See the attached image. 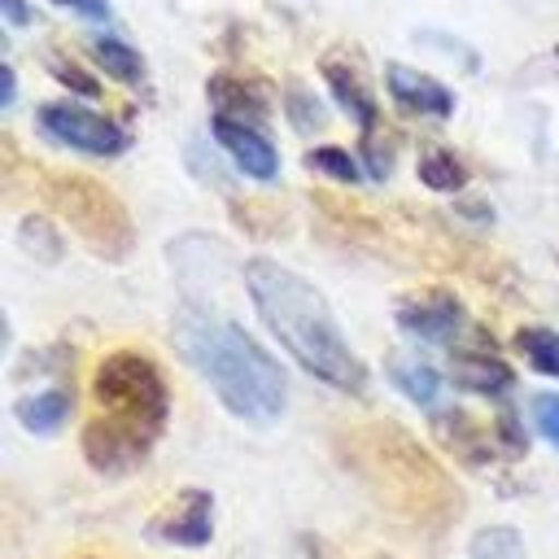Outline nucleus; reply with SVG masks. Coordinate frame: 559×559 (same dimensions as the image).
Returning <instances> with one entry per match:
<instances>
[{
  "label": "nucleus",
  "instance_id": "obj_1",
  "mask_svg": "<svg viewBox=\"0 0 559 559\" xmlns=\"http://www.w3.org/2000/svg\"><path fill=\"white\" fill-rule=\"evenodd\" d=\"M245 288H249L253 310L266 323V332L293 354V362L301 371H310L314 380H323L341 393L367 389L362 358L349 349L336 314L328 310L323 293L310 280H301L297 271H288L271 258H253V262H245Z\"/></svg>",
  "mask_w": 559,
  "mask_h": 559
},
{
  "label": "nucleus",
  "instance_id": "obj_2",
  "mask_svg": "<svg viewBox=\"0 0 559 559\" xmlns=\"http://www.w3.org/2000/svg\"><path fill=\"white\" fill-rule=\"evenodd\" d=\"M96 419L83 428V454L96 472L122 476L140 467L170 415V389L140 349H114L92 376Z\"/></svg>",
  "mask_w": 559,
  "mask_h": 559
},
{
  "label": "nucleus",
  "instance_id": "obj_3",
  "mask_svg": "<svg viewBox=\"0 0 559 559\" xmlns=\"http://www.w3.org/2000/svg\"><path fill=\"white\" fill-rule=\"evenodd\" d=\"M175 345L236 419L271 424L284 415L288 380L240 323L210 310H183L175 319Z\"/></svg>",
  "mask_w": 559,
  "mask_h": 559
},
{
  "label": "nucleus",
  "instance_id": "obj_4",
  "mask_svg": "<svg viewBox=\"0 0 559 559\" xmlns=\"http://www.w3.org/2000/svg\"><path fill=\"white\" fill-rule=\"evenodd\" d=\"M48 201L52 210L105 258H122L131 249V218L122 210V201L100 188L87 175H52L48 179Z\"/></svg>",
  "mask_w": 559,
  "mask_h": 559
},
{
  "label": "nucleus",
  "instance_id": "obj_5",
  "mask_svg": "<svg viewBox=\"0 0 559 559\" xmlns=\"http://www.w3.org/2000/svg\"><path fill=\"white\" fill-rule=\"evenodd\" d=\"M371 463L380 472H389V498H397V489H406V507H432V498H450L441 472L428 463V454L397 428H376L371 445H367Z\"/></svg>",
  "mask_w": 559,
  "mask_h": 559
},
{
  "label": "nucleus",
  "instance_id": "obj_6",
  "mask_svg": "<svg viewBox=\"0 0 559 559\" xmlns=\"http://www.w3.org/2000/svg\"><path fill=\"white\" fill-rule=\"evenodd\" d=\"M39 127L48 140L66 144V148H79V153H92V157H114L127 148V131L118 122H109L105 114H92L83 105H70V100H52L39 109Z\"/></svg>",
  "mask_w": 559,
  "mask_h": 559
},
{
  "label": "nucleus",
  "instance_id": "obj_7",
  "mask_svg": "<svg viewBox=\"0 0 559 559\" xmlns=\"http://www.w3.org/2000/svg\"><path fill=\"white\" fill-rule=\"evenodd\" d=\"M157 542H170V546H205L210 533H214V498L205 489H183L170 507H162V515L153 520L148 528Z\"/></svg>",
  "mask_w": 559,
  "mask_h": 559
},
{
  "label": "nucleus",
  "instance_id": "obj_8",
  "mask_svg": "<svg viewBox=\"0 0 559 559\" xmlns=\"http://www.w3.org/2000/svg\"><path fill=\"white\" fill-rule=\"evenodd\" d=\"M397 323L402 332L419 336V341H437V345H450L467 319H463V306L450 297V293H424V297H406L397 306Z\"/></svg>",
  "mask_w": 559,
  "mask_h": 559
},
{
  "label": "nucleus",
  "instance_id": "obj_9",
  "mask_svg": "<svg viewBox=\"0 0 559 559\" xmlns=\"http://www.w3.org/2000/svg\"><path fill=\"white\" fill-rule=\"evenodd\" d=\"M214 140L227 148V157H231L249 179L271 183V179L280 175V153H275V144H271L258 127L236 122V118H214Z\"/></svg>",
  "mask_w": 559,
  "mask_h": 559
},
{
  "label": "nucleus",
  "instance_id": "obj_10",
  "mask_svg": "<svg viewBox=\"0 0 559 559\" xmlns=\"http://www.w3.org/2000/svg\"><path fill=\"white\" fill-rule=\"evenodd\" d=\"M384 83H389V96L411 109V114H428V118H450L454 114V92L411 66H384Z\"/></svg>",
  "mask_w": 559,
  "mask_h": 559
},
{
  "label": "nucleus",
  "instance_id": "obj_11",
  "mask_svg": "<svg viewBox=\"0 0 559 559\" xmlns=\"http://www.w3.org/2000/svg\"><path fill=\"white\" fill-rule=\"evenodd\" d=\"M323 79H328L336 105L358 122V131H362V135H376V118H380V109H376V96L367 92V83L358 79V70L345 66V61H323Z\"/></svg>",
  "mask_w": 559,
  "mask_h": 559
},
{
  "label": "nucleus",
  "instance_id": "obj_12",
  "mask_svg": "<svg viewBox=\"0 0 559 559\" xmlns=\"http://www.w3.org/2000/svg\"><path fill=\"white\" fill-rule=\"evenodd\" d=\"M454 354V380L472 393H507L511 389V367L493 354V345H476V349H450Z\"/></svg>",
  "mask_w": 559,
  "mask_h": 559
},
{
  "label": "nucleus",
  "instance_id": "obj_13",
  "mask_svg": "<svg viewBox=\"0 0 559 559\" xmlns=\"http://www.w3.org/2000/svg\"><path fill=\"white\" fill-rule=\"evenodd\" d=\"M205 92L214 100V118H236V122H249V127H258L266 118V96L258 87H249L245 79H236V74H214Z\"/></svg>",
  "mask_w": 559,
  "mask_h": 559
},
{
  "label": "nucleus",
  "instance_id": "obj_14",
  "mask_svg": "<svg viewBox=\"0 0 559 559\" xmlns=\"http://www.w3.org/2000/svg\"><path fill=\"white\" fill-rule=\"evenodd\" d=\"M13 411H17V424H22L26 432L48 437V432H57V428L70 419V393H66V389H44V393L22 397Z\"/></svg>",
  "mask_w": 559,
  "mask_h": 559
},
{
  "label": "nucleus",
  "instance_id": "obj_15",
  "mask_svg": "<svg viewBox=\"0 0 559 559\" xmlns=\"http://www.w3.org/2000/svg\"><path fill=\"white\" fill-rule=\"evenodd\" d=\"M87 48H92V57L100 61V70L109 79H118V83H144V57L127 39H118V35H92Z\"/></svg>",
  "mask_w": 559,
  "mask_h": 559
},
{
  "label": "nucleus",
  "instance_id": "obj_16",
  "mask_svg": "<svg viewBox=\"0 0 559 559\" xmlns=\"http://www.w3.org/2000/svg\"><path fill=\"white\" fill-rule=\"evenodd\" d=\"M389 380H393L415 406H432V402L441 397V376H437L428 362H419V358H406V354L389 358Z\"/></svg>",
  "mask_w": 559,
  "mask_h": 559
},
{
  "label": "nucleus",
  "instance_id": "obj_17",
  "mask_svg": "<svg viewBox=\"0 0 559 559\" xmlns=\"http://www.w3.org/2000/svg\"><path fill=\"white\" fill-rule=\"evenodd\" d=\"M515 345H520V354L528 358L533 371L559 376V332H550V328H520Z\"/></svg>",
  "mask_w": 559,
  "mask_h": 559
},
{
  "label": "nucleus",
  "instance_id": "obj_18",
  "mask_svg": "<svg viewBox=\"0 0 559 559\" xmlns=\"http://www.w3.org/2000/svg\"><path fill=\"white\" fill-rule=\"evenodd\" d=\"M419 179H424L432 192H454V188H463L467 170H463V162H459L454 153L437 148V153H424V157H419Z\"/></svg>",
  "mask_w": 559,
  "mask_h": 559
},
{
  "label": "nucleus",
  "instance_id": "obj_19",
  "mask_svg": "<svg viewBox=\"0 0 559 559\" xmlns=\"http://www.w3.org/2000/svg\"><path fill=\"white\" fill-rule=\"evenodd\" d=\"M467 559H524V542H520L515 528L493 524V528H480L472 537V555Z\"/></svg>",
  "mask_w": 559,
  "mask_h": 559
},
{
  "label": "nucleus",
  "instance_id": "obj_20",
  "mask_svg": "<svg viewBox=\"0 0 559 559\" xmlns=\"http://www.w3.org/2000/svg\"><path fill=\"white\" fill-rule=\"evenodd\" d=\"M306 166L319 170V175H328V179H336V183H358V179H362L358 157H349L345 148H332V144L310 148V153H306Z\"/></svg>",
  "mask_w": 559,
  "mask_h": 559
},
{
  "label": "nucleus",
  "instance_id": "obj_21",
  "mask_svg": "<svg viewBox=\"0 0 559 559\" xmlns=\"http://www.w3.org/2000/svg\"><path fill=\"white\" fill-rule=\"evenodd\" d=\"M284 100H288L284 109H288V118H293L297 131H314V127H323V109H319V100H314L306 87L293 83V87L284 92Z\"/></svg>",
  "mask_w": 559,
  "mask_h": 559
},
{
  "label": "nucleus",
  "instance_id": "obj_22",
  "mask_svg": "<svg viewBox=\"0 0 559 559\" xmlns=\"http://www.w3.org/2000/svg\"><path fill=\"white\" fill-rule=\"evenodd\" d=\"M533 424L550 445H559V393H537L533 397Z\"/></svg>",
  "mask_w": 559,
  "mask_h": 559
},
{
  "label": "nucleus",
  "instance_id": "obj_23",
  "mask_svg": "<svg viewBox=\"0 0 559 559\" xmlns=\"http://www.w3.org/2000/svg\"><path fill=\"white\" fill-rule=\"evenodd\" d=\"M48 66H52V79H57V83H66V87H74L79 96H100V83H96L92 74H83L74 61H66V57H52Z\"/></svg>",
  "mask_w": 559,
  "mask_h": 559
},
{
  "label": "nucleus",
  "instance_id": "obj_24",
  "mask_svg": "<svg viewBox=\"0 0 559 559\" xmlns=\"http://www.w3.org/2000/svg\"><path fill=\"white\" fill-rule=\"evenodd\" d=\"M52 4L74 9V13H83V17H109V0H52Z\"/></svg>",
  "mask_w": 559,
  "mask_h": 559
},
{
  "label": "nucleus",
  "instance_id": "obj_25",
  "mask_svg": "<svg viewBox=\"0 0 559 559\" xmlns=\"http://www.w3.org/2000/svg\"><path fill=\"white\" fill-rule=\"evenodd\" d=\"M0 9H4V17H9L13 26H26V22H31V9H26L22 0H0Z\"/></svg>",
  "mask_w": 559,
  "mask_h": 559
},
{
  "label": "nucleus",
  "instance_id": "obj_26",
  "mask_svg": "<svg viewBox=\"0 0 559 559\" xmlns=\"http://www.w3.org/2000/svg\"><path fill=\"white\" fill-rule=\"evenodd\" d=\"M0 74H4V105H13V96H17V79H13V66H4Z\"/></svg>",
  "mask_w": 559,
  "mask_h": 559
},
{
  "label": "nucleus",
  "instance_id": "obj_27",
  "mask_svg": "<svg viewBox=\"0 0 559 559\" xmlns=\"http://www.w3.org/2000/svg\"><path fill=\"white\" fill-rule=\"evenodd\" d=\"M371 559H393V555H371Z\"/></svg>",
  "mask_w": 559,
  "mask_h": 559
},
{
  "label": "nucleus",
  "instance_id": "obj_28",
  "mask_svg": "<svg viewBox=\"0 0 559 559\" xmlns=\"http://www.w3.org/2000/svg\"><path fill=\"white\" fill-rule=\"evenodd\" d=\"M555 57H559V44H555Z\"/></svg>",
  "mask_w": 559,
  "mask_h": 559
}]
</instances>
